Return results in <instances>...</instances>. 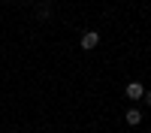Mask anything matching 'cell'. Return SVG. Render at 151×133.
<instances>
[{
    "label": "cell",
    "instance_id": "2",
    "mask_svg": "<svg viewBox=\"0 0 151 133\" xmlns=\"http://www.w3.org/2000/svg\"><path fill=\"white\" fill-rule=\"evenodd\" d=\"M100 45V33L97 30H85V36H82V48H88V52H91V48H97Z\"/></svg>",
    "mask_w": 151,
    "mask_h": 133
},
{
    "label": "cell",
    "instance_id": "1",
    "mask_svg": "<svg viewBox=\"0 0 151 133\" xmlns=\"http://www.w3.org/2000/svg\"><path fill=\"white\" fill-rule=\"evenodd\" d=\"M124 94H127L130 100H139V97H145V85L142 82H130L127 88H124Z\"/></svg>",
    "mask_w": 151,
    "mask_h": 133
},
{
    "label": "cell",
    "instance_id": "3",
    "mask_svg": "<svg viewBox=\"0 0 151 133\" xmlns=\"http://www.w3.org/2000/svg\"><path fill=\"white\" fill-rule=\"evenodd\" d=\"M124 118H127V124H130V127H136V124L142 121V112H139V109H127V115H124Z\"/></svg>",
    "mask_w": 151,
    "mask_h": 133
},
{
    "label": "cell",
    "instance_id": "4",
    "mask_svg": "<svg viewBox=\"0 0 151 133\" xmlns=\"http://www.w3.org/2000/svg\"><path fill=\"white\" fill-rule=\"evenodd\" d=\"M145 103H148V106H151V91H145Z\"/></svg>",
    "mask_w": 151,
    "mask_h": 133
},
{
    "label": "cell",
    "instance_id": "5",
    "mask_svg": "<svg viewBox=\"0 0 151 133\" xmlns=\"http://www.w3.org/2000/svg\"><path fill=\"white\" fill-rule=\"evenodd\" d=\"M9 133H18V130H9Z\"/></svg>",
    "mask_w": 151,
    "mask_h": 133
}]
</instances>
